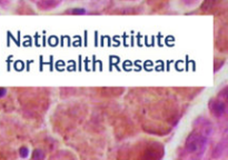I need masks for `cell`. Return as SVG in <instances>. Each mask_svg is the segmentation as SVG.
Listing matches in <instances>:
<instances>
[{
    "label": "cell",
    "mask_w": 228,
    "mask_h": 160,
    "mask_svg": "<svg viewBox=\"0 0 228 160\" xmlns=\"http://www.w3.org/2000/svg\"><path fill=\"white\" fill-rule=\"evenodd\" d=\"M211 112L216 116V117H220L223 115V112L225 111V105L221 103L220 101H212L211 103H209Z\"/></svg>",
    "instance_id": "3"
},
{
    "label": "cell",
    "mask_w": 228,
    "mask_h": 160,
    "mask_svg": "<svg viewBox=\"0 0 228 160\" xmlns=\"http://www.w3.org/2000/svg\"><path fill=\"white\" fill-rule=\"evenodd\" d=\"M207 147V138L197 132L190 134L186 140L187 150L193 155H203Z\"/></svg>",
    "instance_id": "1"
},
{
    "label": "cell",
    "mask_w": 228,
    "mask_h": 160,
    "mask_svg": "<svg viewBox=\"0 0 228 160\" xmlns=\"http://www.w3.org/2000/svg\"><path fill=\"white\" fill-rule=\"evenodd\" d=\"M195 125H196L197 129H198L197 134L204 136V137H206V138H207V136H209L211 134L212 127H211V124L207 120V119H204V118L197 119V120L195 121Z\"/></svg>",
    "instance_id": "2"
}]
</instances>
